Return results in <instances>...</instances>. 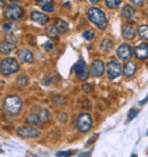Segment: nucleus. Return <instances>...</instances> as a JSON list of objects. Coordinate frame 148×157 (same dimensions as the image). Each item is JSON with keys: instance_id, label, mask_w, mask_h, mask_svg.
<instances>
[{"instance_id": "nucleus-35", "label": "nucleus", "mask_w": 148, "mask_h": 157, "mask_svg": "<svg viewBox=\"0 0 148 157\" xmlns=\"http://www.w3.org/2000/svg\"><path fill=\"white\" fill-rule=\"evenodd\" d=\"M88 75H89V73H88L87 71H84L82 74L79 75V76H80V78H81L82 81H84V80H87V78H88Z\"/></svg>"}, {"instance_id": "nucleus-14", "label": "nucleus", "mask_w": 148, "mask_h": 157, "mask_svg": "<svg viewBox=\"0 0 148 157\" xmlns=\"http://www.w3.org/2000/svg\"><path fill=\"white\" fill-rule=\"evenodd\" d=\"M136 71H137L136 63H134V62H130V60H129L128 63L125 64L124 70H123V73H124V76H127V78H131V76H133V75H134Z\"/></svg>"}, {"instance_id": "nucleus-7", "label": "nucleus", "mask_w": 148, "mask_h": 157, "mask_svg": "<svg viewBox=\"0 0 148 157\" xmlns=\"http://www.w3.org/2000/svg\"><path fill=\"white\" fill-rule=\"evenodd\" d=\"M17 134L22 138H38L40 131L33 126H20L17 129Z\"/></svg>"}, {"instance_id": "nucleus-22", "label": "nucleus", "mask_w": 148, "mask_h": 157, "mask_svg": "<svg viewBox=\"0 0 148 157\" xmlns=\"http://www.w3.org/2000/svg\"><path fill=\"white\" fill-rule=\"evenodd\" d=\"M74 71L76 72V74L78 75L82 74L83 72L86 71V64H84V62H83V60H80V62H78V63L75 64Z\"/></svg>"}, {"instance_id": "nucleus-37", "label": "nucleus", "mask_w": 148, "mask_h": 157, "mask_svg": "<svg viewBox=\"0 0 148 157\" xmlns=\"http://www.w3.org/2000/svg\"><path fill=\"white\" fill-rule=\"evenodd\" d=\"M35 1L40 5H46V4H50L51 2V0H35Z\"/></svg>"}, {"instance_id": "nucleus-38", "label": "nucleus", "mask_w": 148, "mask_h": 157, "mask_svg": "<svg viewBox=\"0 0 148 157\" xmlns=\"http://www.w3.org/2000/svg\"><path fill=\"white\" fill-rule=\"evenodd\" d=\"M2 26H4V30H5V31H9V30L12 29V24H10V23H5L4 25H2Z\"/></svg>"}, {"instance_id": "nucleus-17", "label": "nucleus", "mask_w": 148, "mask_h": 157, "mask_svg": "<svg viewBox=\"0 0 148 157\" xmlns=\"http://www.w3.org/2000/svg\"><path fill=\"white\" fill-rule=\"evenodd\" d=\"M15 43H10L8 42V41H4V42L1 43V46H0V50L2 54H10L13 51L15 50Z\"/></svg>"}, {"instance_id": "nucleus-42", "label": "nucleus", "mask_w": 148, "mask_h": 157, "mask_svg": "<svg viewBox=\"0 0 148 157\" xmlns=\"http://www.w3.org/2000/svg\"><path fill=\"white\" fill-rule=\"evenodd\" d=\"M88 155H89V154H87V153H83V154H80V155H79V156H88Z\"/></svg>"}, {"instance_id": "nucleus-25", "label": "nucleus", "mask_w": 148, "mask_h": 157, "mask_svg": "<svg viewBox=\"0 0 148 157\" xmlns=\"http://www.w3.org/2000/svg\"><path fill=\"white\" fill-rule=\"evenodd\" d=\"M105 2H106V6H107V7L114 9V8H116L120 6L121 0H105Z\"/></svg>"}, {"instance_id": "nucleus-6", "label": "nucleus", "mask_w": 148, "mask_h": 157, "mask_svg": "<svg viewBox=\"0 0 148 157\" xmlns=\"http://www.w3.org/2000/svg\"><path fill=\"white\" fill-rule=\"evenodd\" d=\"M23 14H24V10L20 6H17V5H12V6L6 8V10H5V16L7 18H9L10 21L20 20L21 17L23 16Z\"/></svg>"}, {"instance_id": "nucleus-1", "label": "nucleus", "mask_w": 148, "mask_h": 157, "mask_svg": "<svg viewBox=\"0 0 148 157\" xmlns=\"http://www.w3.org/2000/svg\"><path fill=\"white\" fill-rule=\"evenodd\" d=\"M88 18L90 22H92L95 25H97V28L101 31L106 30L107 28V18H106L105 13L103 12L101 9L97 7H91L89 8V10L87 13Z\"/></svg>"}, {"instance_id": "nucleus-23", "label": "nucleus", "mask_w": 148, "mask_h": 157, "mask_svg": "<svg viewBox=\"0 0 148 157\" xmlns=\"http://www.w3.org/2000/svg\"><path fill=\"white\" fill-rule=\"evenodd\" d=\"M38 116H39V118H40V122H42V123H45V122H47L48 120H49V113H48V110L45 109V108L40 109Z\"/></svg>"}, {"instance_id": "nucleus-29", "label": "nucleus", "mask_w": 148, "mask_h": 157, "mask_svg": "<svg viewBox=\"0 0 148 157\" xmlns=\"http://www.w3.org/2000/svg\"><path fill=\"white\" fill-rule=\"evenodd\" d=\"M42 9L45 10V12L47 13H53L54 12V6H53V4H46V5H42Z\"/></svg>"}, {"instance_id": "nucleus-41", "label": "nucleus", "mask_w": 148, "mask_h": 157, "mask_svg": "<svg viewBox=\"0 0 148 157\" xmlns=\"http://www.w3.org/2000/svg\"><path fill=\"white\" fill-rule=\"evenodd\" d=\"M12 4H14V2H20V0H9Z\"/></svg>"}, {"instance_id": "nucleus-26", "label": "nucleus", "mask_w": 148, "mask_h": 157, "mask_svg": "<svg viewBox=\"0 0 148 157\" xmlns=\"http://www.w3.org/2000/svg\"><path fill=\"white\" fill-rule=\"evenodd\" d=\"M82 36L86 40H92L95 38V32L91 31V30H88V31H84L82 33Z\"/></svg>"}, {"instance_id": "nucleus-3", "label": "nucleus", "mask_w": 148, "mask_h": 157, "mask_svg": "<svg viewBox=\"0 0 148 157\" xmlns=\"http://www.w3.org/2000/svg\"><path fill=\"white\" fill-rule=\"evenodd\" d=\"M0 70L4 75H10L20 70V64L15 58H6L1 62Z\"/></svg>"}, {"instance_id": "nucleus-40", "label": "nucleus", "mask_w": 148, "mask_h": 157, "mask_svg": "<svg viewBox=\"0 0 148 157\" xmlns=\"http://www.w3.org/2000/svg\"><path fill=\"white\" fill-rule=\"evenodd\" d=\"M89 1L91 2V4H97V2H99L100 0H89Z\"/></svg>"}, {"instance_id": "nucleus-45", "label": "nucleus", "mask_w": 148, "mask_h": 157, "mask_svg": "<svg viewBox=\"0 0 148 157\" xmlns=\"http://www.w3.org/2000/svg\"><path fill=\"white\" fill-rule=\"evenodd\" d=\"M147 136H148V131H147Z\"/></svg>"}, {"instance_id": "nucleus-30", "label": "nucleus", "mask_w": 148, "mask_h": 157, "mask_svg": "<svg viewBox=\"0 0 148 157\" xmlns=\"http://www.w3.org/2000/svg\"><path fill=\"white\" fill-rule=\"evenodd\" d=\"M130 2H131L133 6L141 7V6H142V4H144V0H130Z\"/></svg>"}, {"instance_id": "nucleus-9", "label": "nucleus", "mask_w": 148, "mask_h": 157, "mask_svg": "<svg viewBox=\"0 0 148 157\" xmlns=\"http://www.w3.org/2000/svg\"><path fill=\"white\" fill-rule=\"evenodd\" d=\"M117 57L122 60H129L132 56V49L131 47L127 44V43H123L120 47L117 48Z\"/></svg>"}, {"instance_id": "nucleus-11", "label": "nucleus", "mask_w": 148, "mask_h": 157, "mask_svg": "<svg viewBox=\"0 0 148 157\" xmlns=\"http://www.w3.org/2000/svg\"><path fill=\"white\" fill-rule=\"evenodd\" d=\"M136 36V29L131 23H125L122 28V36L125 40H133Z\"/></svg>"}, {"instance_id": "nucleus-43", "label": "nucleus", "mask_w": 148, "mask_h": 157, "mask_svg": "<svg viewBox=\"0 0 148 157\" xmlns=\"http://www.w3.org/2000/svg\"><path fill=\"white\" fill-rule=\"evenodd\" d=\"M1 7H2V8L5 7V1H4V0H1Z\"/></svg>"}, {"instance_id": "nucleus-16", "label": "nucleus", "mask_w": 148, "mask_h": 157, "mask_svg": "<svg viewBox=\"0 0 148 157\" xmlns=\"http://www.w3.org/2000/svg\"><path fill=\"white\" fill-rule=\"evenodd\" d=\"M54 25L57 28V30H58L60 33H65V32L68 31V24L64 20H62V18H56Z\"/></svg>"}, {"instance_id": "nucleus-15", "label": "nucleus", "mask_w": 148, "mask_h": 157, "mask_svg": "<svg viewBox=\"0 0 148 157\" xmlns=\"http://www.w3.org/2000/svg\"><path fill=\"white\" fill-rule=\"evenodd\" d=\"M121 12H122L123 17L129 18V20L134 18V16H136V9H134L132 6H130V5H124V6L122 7Z\"/></svg>"}, {"instance_id": "nucleus-19", "label": "nucleus", "mask_w": 148, "mask_h": 157, "mask_svg": "<svg viewBox=\"0 0 148 157\" xmlns=\"http://www.w3.org/2000/svg\"><path fill=\"white\" fill-rule=\"evenodd\" d=\"M113 47V42L109 39H104L100 42V50L101 51H109Z\"/></svg>"}, {"instance_id": "nucleus-33", "label": "nucleus", "mask_w": 148, "mask_h": 157, "mask_svg": "<svg viewBox=\"0 0 148 157\" xmlns=\"http://www.w3.org/2000/svg\"><path fill=\"white\" fill-rule=\"evenodd\" d=\"M97 138H98V134H94V136H92V137L90 138L89 140L87 141V146H90L91 144H92V142H95V140H96Z\"/></svg>"}, {"instance_id": "nucleus-31", "label": "nucleus", "mask_w": 148, "mask_h": 157, "mask_svg": "<svg viewBox=\"0 0 148 157\" xmlns=\"http://www.w3.org/2000/svg\"><path fill=\"white\" fill-rule=\"evenodd\" d=\"M6 41H8V42H10V43H16L17 39L15 38V36H13V34H8L7 38H6Z\"/></svg>"}, {"instance_id": "nucleus-4", "label": "nucleus", "mask_w": 148, "mask_h": 157, "mask_svg": "<svg viewBox=\"0 0 148 157\" xmlns=\"http://www.w3.org/2000/svg\"><path fill=\"white\" fill-rule=\"evenodd\" d=\"M92 126V118L88 113H82L78 116L76 118V128L80 132L86 133L88 131H90Z\"/></svg>"}, {"instance_id": "nucleus-34", "label": "nucleus", "mask_w": 148, "mask_h": 157, "mask_svg": "<svg viewBox=\"0 0 148 157\" xmlns=\"http://www.w3.org/2000/svg\"><path fill=\"white\" fill-rule=\"evenodd\" d=\"M71 155H72L71 151H58L56 154V156H71Z\"/></svg>"}, {"instance_id": "nucleus-32", "label": "nucleus", "mask_w": 148, "mask_h": 157, "mask_svg": "<svg viewBox=\"0 0 148 157\" xmlns=\"http://www.w3.org/2000/svg\"><path fill=\"white\" fill-rule=\"evenodd\" d=\"M82 89H83L84 92H90V91L92 90V84H83Z\"/></svg>"}, {"instance_id": "nucleus-27", "label": "nucleus", "mask_w": 148, "mask_h": 157, "mask_svg": "<svg viewBox=\"0 0 148 157\" xmlns=\"http://www.w3.org/2000/svg\"><path fill=\"white\" fill-rule=\"evenodd\" d=\"M64 97H62V96H55L54 98H53V102H54L56 106H60V105H63L64 104Z\"/></svg>"}, {"instance_id": "nucleus-18", "label": "nucleus", "mask_w": 148, "mask_h": 157, "mask_svg": "<svg viewBox=\"0 0 148 157\" xmlns=\"http://www.w3.org/2000/svg\"><path fill=\"white\" fill-rule=\"evenodd\" d=\"M46 33H47V36H49V38H51V39H58L60 32L57 30V28H56L55 25H53V26H47Z\"/></svg>"}, {"instance_id": "nucleus-13", "label": "nucleus", "mask_w": 148, "mask_h": 157, "mask_svg": "<svg viewBox=\"0 0 148 157\" xmlns=\"http://www.w3.org/2000/svg\"><path fill=\"white\" fill-rule=\"evenodd\" d=\"M18 58L23 63H33V55L29 49H22L18 54Z\"/></svg>"}, {"instance_id": "nucleus-39", "label": "nucleus", "mask_w": 148, "mask_h": 157, "mask_svg": "<svg viewBox=\"0 0 148 157\" xmlns=\"http://www.w3.org/2000/svg\"><path fill=\"white\" fill-rule=\"evenodd\" d=\"M147 101H148V97H147V98H145V100H141V101H139V105H144V104H146Z\"/></svg>"}, {"instance_id": "nucleus-20", "label": "nucleus", "mask_w": 148, "mask_h": 157, "mask_svg": "<svg viewBox=\"0 0 148 157\" xmlns=\"http://www.w3.org/2000/svg\"><path fill=\"white\" fill-rule=\"evenodd\" d=\"M138 36L141 39L148 40V25H140L138 28Z\"/></svg>"}, {"instance_id": "nucleus-12", "label": "nucleus", "mask_w": 148, "mask_h": 157, "mask_svg": "<svg viewBox=\"0 0 148 157\" xmlns=\"http://www.w3.org/2000/svg\"><path fill=\"white\" fill-rule=\"evenodd\" d=\"M30 16H31V18L34 22H37V23L39 24H46L49 21V17L46 14H42V13H39V12H32Z\"/></svg>"}, {"instance_id": "nucleus-8", "label": "nucleus", "mask_w": 148, "mask_h": 157, "mask_svg": "<svg viewBox=\"0 0 148 157\" xmlns=\"http://www.w3.org/2000/svg\"><path fill=\"white\" fill-rule=\"evenodd\" d=\"M133 52L138 59L140 60H145V59L148 58V44L146 42H140L138 43L134 49H133Z\"/></svg>"}, {"instance_id": "nucleus-28", "label": "nucleus", "mask_w": 148, "mask_h": 157, "mask_svg": "<svg viewBox=\"0 0 148 157\" xmlns=\"http://www.w3.org/2000/svg\"><path fill=\"white\" fill-rule=\"evenodd\" d=\"M138 113H139V110L136 109V108H133V109L130 110V112H129V115H128V122L132 121L133 118L137 116V114H138Z\"/></svg>"}, {"instance_id": "nucleus-36", "label": "nucleus", "mask_w": 148, "mask_h": 157, "mask_svg": "<svg viewBox=\"0 0 148 157\" xmlns=\"http://www.w3.org/2000/svg\"><path fill=\"white\" fill-rule=\"evenodd\" d=\"M43 48H45L46 50H51V49H53V43L46 42L45 43V46H43Z\"/></svg>"}, {"instance_id": "nucleus-5", "label": "nucleus", "mask_w": 148, "mask_h": 157, "mask_svg": "<svg viewBox=\"0 0 148 157\" xmlns=\"http://www.w3.org/2000/svg\"><path fill=\"white\" fill-rule=\"evenodd\" d=\"M106 71H107L108 78H112V80L119 78V76L123 73L121 64L119 63L117 60H112V62H109V63L107 64V66H106Z\"/></svg>"}, {"instance_id": "nucleus-46", "label": "nucleus", "mask_w": 148, "mask_h": 157, "mask_svg": "<svg viewBox=\"0 0 148 157\" xmlns=\"http://www.w3.org/2000/svg\"><path fill=\"white\" fill-rule=\"evenodd\" d=\"M147 2H148V0H147Z\"/></svg>"}, {"instance_id": "nucleus-21", "label": "nucleus", "mask_w": 148, "mask_h": 157, "mask_svg": "<svg viewBox=\"0 0 148 157\" xmlns=\"http://www.w3.org/2000/svg\"><path fill=\"white\" fill-rule=\"evenodd\" d=\"M16 84L18 86H21V88H24V86H26L27 84H29V78H27L26 75H20V76H17V78H16Z\"/></svg>"}, {"instance_id": "nucleus-24", "label": "nucleus", "mask_w": 148, "mask_h": 157, "mask_svg": "<svg viewBox=\"0 0 148 157\" xmlns=\"http://www.w3.org/2000/svg\"><path fill=\"white\" fill-rule=\"evenodd\" d=\"M26 122L30 123V124L37 125L38 123H40V118H39V116H38V114H31L26 117Z\"/></svg>"}, {"instance_id": "nucleus-44", "label": "nucleus", "mask_w": 148, "mask_h": 157, "mask_svg": "<svg viewBox=\"0 0 148 157\" xmlns=\"http://www.w3.org/2000/svg\"><path fill=\"white\" fill-rule=\"evenodd\" d=\"M146 15H147V17H148V10H147V13H146Z\"/></svg>"}, {"instance_id": "nucleus-2", "label": "nucleus", "mask_w": 148, "mask_h": 157, "mask_svg": "<svg viewBox=\"0 0 148 157\" xmlns=\"http://www.w3.org/2000/svg\"><path fill=\"white\" fill-rule=\"evenodd\" d=\"M22 108V100L18 96H8L4 101V109L8 114L16 115L21 112Z\"/></svg>"}, {"instance_id": "nucleus-10", "label": "nucleus", "mask_w": 148, "mask_h": 157, "mask_svg": "<svg viewBox=\"0 0 148 157\" xmlns=\"http://www.w3.org/2000/svg\"><path fill=\"white\" fill-rule=\"evenodd\" d=\"M104 70H105L104 63L101 60H95L94 63L91 64V67H90V74L95 78H99L103 75Z\"/></svg>"}]
</instances>
